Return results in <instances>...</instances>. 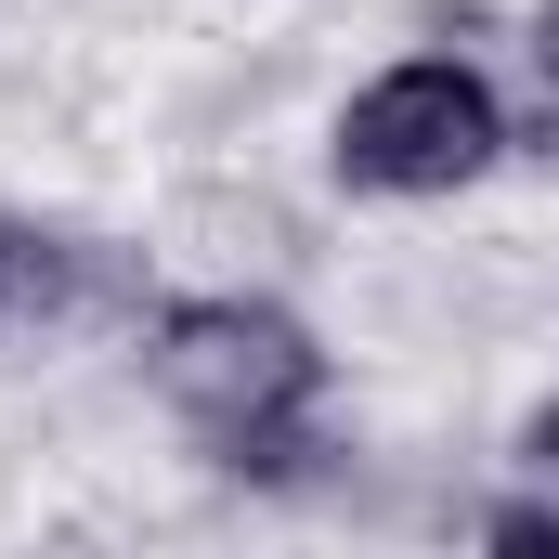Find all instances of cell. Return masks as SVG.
I'll list each match as a JSON object with an SVG mask.
<instances>
[{
  "label": "cell",
  "mask_w": 559,
  "mask_h": 559,
  "mask_svg": "<svg viewBox=\"0 0 559 559\" xmlns=\"http://www.w3.org/2000/svg\"><path fill=\"white\" fill-rule=\"evenodd\" d=\"M143 378H156L169 417L209 442V468H235V481H299L312 417H325V338H312L286 299H248V286L156 299V312H143Z\"/></svg>",
  "instance_id": "6da1fadb"
},
{
  "label": "cell",
  "mask_w": 559,
  "mask_h": 559,
  "mask_svg": "<svg viewBox=\"0 0 559 559\" xmlns=\"http://www.w3.org/2000/svg\"><path fill=\"white\" fill-rule=\"evenodd\" d=\"M521 468H534V481H559V391L521 417Z\"/></svg>",
  "instance_id": "5b68a950"
},
{
  "label": "cell",
  "mask_w": 559,
  "mask_h": 559,
  "mask_svg": "<svg viewBox=\"0 0 559 559\" xmlns=\"http://www.w3.org/2000/svg\"><path fill=\"white\" fill-rule=\"evenodd\" d=\"M481 547H508V559H559V495H508V508H481Z\"/></svg>",
  "instance_id": "277c9868"
},
{
  "label": "cell",
  "mask_w": 559,
  "mask_h": 559,
  "mask_svg": "<svg viewBox=\"0 0 559 559\" xmlns=\"http://www.w3.org/2000/svg\"><path fill=\"white\" fill-rule=\"evenodd\" d=\"M508 143H521V131H508V92H495L468 52H404V66H378V79L338 105L325 169H338L352 195L417 209V195H468Z\"/></svg>",
  "instance_id": "7a4b0ae2"
},
{
  "label": "cell",
  "mask_w": 559,
  "mask_h": 559,
  "mask_svg": "<svg viewBox=\"0 0 559 559\" xmlns=\"http://www.w3.org/2000/svg\"><path fill=\"white\" fill-rule=\"evenodd\" d=\"M534 52H547V79H559V0H534Z\"/></svg>",
  "instance_id": "8992f818"
},
{
  "label": "cell",
  "mask_w": 559,
  "mask_h": 559,
  "mask_svg": "<svg viewBox=\"0 0 559 559\" xmlns=\"http://www.w3.org/2000/svg\"><path fill=\"white\" fill-rule=\"evenodd\" d=\"M131 299V261L105 235H66V222H0V338H39V325H79Z\"/></svg>",
  "instance_id": "3957f363"
}]
</instances>
